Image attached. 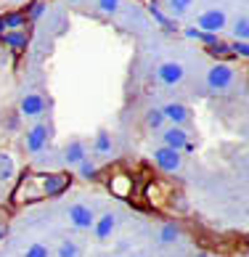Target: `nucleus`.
Wrapping results in <instances>:
<instances>
[{"instance_id": "15", "label": "nucleus", "mask_w": 249, "mask_h": 257, "mask_svg": "<svg viewBox=\"0 0 249 257\" xmlns=\"http://www.w3.org/2000/svg\"><path fill=\"white\" fill-rule=\"evenodd\" d=\"M24 22H27V16H24V14H6V16H3L6 32H8V30H19V27H22Z\"/></svg>"}, {"instance_id": "5", "label": "nucleus", "mask_w": 249, "mask_h": 257, "mask_svg": "<svg viewBox=\"0 0 249 257\" xmlns=\"http://www.w3.org/2000/svg\"><path fill=\"white\" fill-rule=\"evenodd\" d=\"M196 24L202 32H220L225 27V16H223V11H204Z\"/></svg>"}, {"instance_id": "30", "label": "nucleus", "mask_w": 249, "mask_h": 257, "mask_svg": "<svg viewBox=\"0 0 249 257\" xmlns=\"http://www.w3.org/2000/svg\"><path fill=\"white\" fill-rule=\"evenodd\" d=\"M199 257H212V254H199Z\"/></svg>"}, {"instance_id": "6", "label": "nucleus", "mask_w": 249, "mask_h": 257, "mask_svg": "<svg viewBox=\"0 0 249 257\" xmlns=\"http://www.w3.org/2000/svg\"><path fill=\"white\" fill-rule=\"evenodd\" d=\"M69 220L77 228H93L95 225V215L90 212V207H85V204H72L69 207Z\"/></svg>"}, {"instance_id": "4", "label": "nucleus", "mask_w": 249, "mask_h": 257, "mask_svg": "<svg viewBox=\"0 0 249 257\" xmlns=\"http://www.w3.org/2000/svg\"><path fill=\"white\" fill-rule=\"evenodd\" d=\"M231 80H233V72L228 69L225 64L212 66L209 74H207V82H209V88H212V90H225L228 85H231Z\"/></svg>"}, {"instance_id": "27", "label": "nucleus", "mask_w": 249, "mask_h": 257, "mask_svg": "<svg viewBox=\"0 0 249 257\" xmlns=\"http://www.w3.org/2000/svg\"><path fill=\"white\" fill-rule=\"evenodd\" d=\"M40 11H43V3H37V6L32 8V14H30V19H37V16H40Z\"/></svg>"}, {"instance_id": "24", "label": "nucleus", "mask_w": 249, "mask_h": 257, "mask_svg": "<svg viewBox=\"0 0 249 257\" xmlns=\"http://www.w3.org/2000/svg\"><path fill=\"white\" fill-rule=\"evenodd\" d=\"M98 6H101V11L111 14V11H117V8H119V0H98Z\"/></svg>"}, {"instance_id": "16", "label": "nucleus", "mask_w": 249, "mask_h": 257, "mask_svg": "<svg viewBox=\"0 0 249 257\" xmlns=\"http://www.w3.org/2000/svg\"><path fill=\"white\" fill-rule=\"evenodd\" d=\"M95 151H98V154H109L111 151V138H109V133H98V136H95Z\"/></svg>"}, {"instance_id": "17", "label": "nucleus", "mask_w": 249, "mask_h": 257, "mask_svg": "<svg viewBox=\"0 0 249 257\" xmlns=\"http://www.w3.org/2000/svg\"><path fill=\"white\" fill-rule=\"evenodd\" d=\"M59 257H82V254H80V246H77V244L64 241V244L59 246Z\"/></svg>"}, {"instance_id": "9", "label": "nucleus", "mask_w": 249, "mask_h": 257, "mask_svg": "<svg viewBox=\"0 0 249 257\" xmlns=\"http://www.w3.org/2000/svg\"><path fill=\"white\" fill-rule=\"evenodd\" d=\"M114 225H117V220H114V215L109 212V215H103L98 223H95V239L98 241H106L109 236H111V231H114Z\"/></svg>"}, {"instance_id": "26", "label": "nucleus", "mask_w": 249, "mask_h": 257, "mask_svg": "<svg viewBox=\"0 0 249 257\" xmlns=\"http://www.w3.org/2000/svg\"><path fill=\"white\" fill-rule=\"evenodd\" d=\"M233 51H236V53H241V56H249V45H244V43H233Z\"/></svg>"}, {"instance_id": "14", "label": "nucleus", "mask_w": 249, "mask_h": 257, "mask_svg": "<svg viewBox=\"0 0 249 257\" xmlns=\"http://www.w3.org/2000/svg\"><path fill=\"white\" fill-rule=\"evenodd\" d=\"M3 43L14 51H24L27 48V35L24 32H3Z\"/></svg>"}, {"instance_id": "13", "label": "nucleus", "mask_w": 249, "mask_h": 257, "mask_svg": "<svg viewBox=\"0 0 249 257\" xmlns=\"http://www.w3.org/2000/svg\"><path fill=\"white\" fill-rule=\"evenodd\" d=\"M16 173V165H14V157L11 154H3L0 151V183H6V180H11Z\"/></svg>"}, {"instance_id": "1", "label": "nucleus", "mask_w": 249, "mask_h": 257, "mask_svg": "<svg viewBox=\"0 0 249 257\" xmlns=\"http://www.w3.org/2000/svg\"><path fill=\"white\" fill-rule=\"evenodd\" d=\"M66 186H69V175L64 173H27L14 194V202L30 204L45 196H59L66 191Z\"/></svg>"}, {"instance_id": "3", "label": "nucleus", "mask_w": 249, "mask_h": 257, "mask_svg": "<svg viewBox=\"0 0 249 257\" xmlns=\"http://www.w3.org/2000/svg\"><path fill=\"white\" fill-rule=\"evenodd\" d=\"M48 138H51V127L48 125H35L30 133H27V151H32V154H37V151H43Z\"/></svg>"}, {"instance_id": "12", "label": "nucleus", "mask_w": 249, "mask_h": 257, "mask_svg": "<svg viewBox=\"0 0 249 257\" xmlns=\"http://www.w3.org/2000/svg\"><path fill=\"white\" fill-rule=\"evenodd\" d=\"M162 114H165L167 119L178 122V125H180V122H186V119H188V111H186V106H183V103H167V106L162 109Z\"/></svg>"}, {"instance_id": "25", "label": "nucleus", "mask_w": 249, "mask_h": 257, "mask_svg": "<svg viewBox=\"0 0 249 257\" xmlns=\"http://www.w3.org/2000/svg\"><path fill=\"white\" fill-rule=\"evenodd\" d=\"M162 119H165V114H162V111H151L149 114V125H154V127L162 125Z\"/></svg>"}, {"instance_id": "11", "label": "nucleus", "mask_w": 249, "mask_h": 257, "mask_svg": "<svg viewBox=\"0 0 249 257\" xmlns=\"http://www.w3.org/2000/svg\"><path fill=\"white\" fill-rule=\"evenodd\" d=\"M64 159H66V165H80V162L85 159V146L80 144V141H72L64 151Z\"/></svg>"}, {"instance_id": "21", "label": "nucleus", "mask_w": 249, "mask_h": 257, "mask_svg": "<svg viewBox=\"0 0 249 257\" xmlns=\"http://www.w3.org/2000/svg\"><path fill=\"white\" fill-rule=\"evenodd\" d=\"M80 175L82 178H95V165H90V162H80Z\"/></svg>"}, {"instance_id": "18", "label": "nucleus", "mask_w": 249, "mask_h": 257, "mask_svg": "<svg viewBox=\"0 0 249 257\" xmlns=\"http://www.w3.org/2000/svg\"><path fill=\"white\" fill-rule=\"evenodd\" d=\"M178 236H180V231H178L175 225H165V228H162V236H159V239L165 241V244H172V241H178Z\"/></svg>"}, {"instance_id": "19", "label": "nucleus", "mask_w": 249, "mask_h": 257, "mask_svg": "<svg viewBox=\"0 0 249 257\" xmlns=\"http://www.w3.org/2000/svg\"><path fill=\"white\" fill-rule=\"evenodd\" d=\"M111 186H114V188H117V194H119V196H125V194H128V191H130V180H128V178H125V175H122V178H117V180H114V183H111Z\"/></svg>"}, {"instance_id": "23", "label": "nucleus", "mask_w": 249, "mask_h": 257, "mask_svg": "<svg viewBox=\"0 0 249 257\" xmlns=\"http://www.w3.org/2000/svg\"><path fill=\"white\" fill-rule=\"evenodd\" d=\"M188 6H191V0H170V8H172L175 14H183Z\"/></svg>"}, {"instance_id": "29", "label": "nucleus", "mask_w": 249, "mask_h": 257, "mask_svg": "<svg viewBox=\"0 0 249 257\" xmlns=\"http://www.w3.org/2000/svg\"><path fill=\"white\" fill-rule=\"evenodd\" d=\"M0 32H6V24H3V16H0Z\"/></svg>"}, {"instance_id": "22", "label": "nucleus", "mask_w": 249, "mask_h": 257, "mask_svg": "<svg viewBox=\"0 0 249 257\" xmlns=\"http://www.w3.org/2000/svg\"><path fill=\"white\" fill-rule=\"evenodd\" d=\"M236 37H249V19H238V24H236Z\"/></svg>"}, {"instance_id": "10", "label": "nucleus", "mask_w": 249, "mask_h": 257, "mask_svg": "<svg viewBox=\"0 0 249 257\" xmlns=\"http://www.w3.org/2000/svg\"><path fill=\"white\" fill-rule=\"evenodd\" d=\"M165 144L170 146V149H186V144H188V136L180 127H170L167 133H165Z\"/></svg>"}, {"instance_id": "8", "label": "nucleus", "mask_w": 249, "mask_h": 257, "mask_svg": "<svg viewBox=\"0 0 249 257\" xmlns=\"http://www.w3.org/2000/svg\"><path fill=\"white\" fill-rule=\"evenodd\" d=\"M159 80L165 82V85H175L183 80V66L175 64V61H167V64H162L159 66Z\"/></svg>"}, {"instance_id": "7", "label": "nucleus", "mask_w": 249, "mask_h": 257, "mask_svg": "<svg viewBox=\"0 0 249 257\" xmlns=\"http://www.w3.org/2000/svg\"><path fill=\"white\" fill-rule=\"evenodd\" d=\"M19 111H22L24 117H37V114L45 111V98L37 96V93H30V96H24L22 103H19Z\"/></svg>"}, {"instance_id": "2", "label": "nucleus", "mask_w": 249, "mask_h": 257, "mask_svg": "<svg viewBox=\"0 0 249 257\" xmlns=\"http://www.w3.org/2000/svg\"><path fill=\"white\" fill-rule=\"evenodd\" d=\"M154 162L159 165V170H165V173H178L180 170V154H178V149H157V154H154Z\"/></svg>"}, {"instance_id": "20", "label": "nucleus", "mask_w": 249, "mask_h": 257, "mask_svg": "<svg viewBox=\"0 0 249 257\" xmlns=\"http://www.w3.org/2000/svg\"><path fill=\"white\" fill-rule=\"evenodd\" d=\"M24 257H48V249H45L43 244H32L30 249H27V254H24Z\"/></svg>"}, {"instance_id": "28", "label": "nucleus", "mask_w": 249, "mask_h": 257, "mask_svg": "<svg viewBox=\"0 0 249 257\" xmlns=\"http://www.w3.org/2000/svg\"><path fill=\"white\" fill-rule=\"evenodd\" d=\"M6 236H8V225H6L3 220H0V241H3V239H6Z\"/></svg>"}]
</instances>
